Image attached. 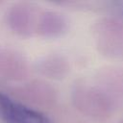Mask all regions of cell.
Masks as SVG:
<instances>
[{"label":"cell","instance_id":"6da1fadb","mask_svg":"<svg viewBox=\"0 0 123 123\" xmlns=\"http://www.w3.org/2000/svg\"><path fill=\"white\" fill-rule=\"evenodd\" d=\"M0 119L4 123H51L41 112L12 99L0 91Z\"/></svg>","mask_w":123,"mask_h":123},{"label":"cell","instance_id":"7a4b0ae2","mask_svg":"<svg viewBox=\"0 0 123 123\" xmlns=\"http://www.w3.org/2000/svg\"><path fill=\"white\" fill-rule=\"evenodd\" d=\"M116 9H117L118 12L123 16V2H119V3H117Z\"/></svg>","mask_w":123,"mask_h":123},{"label":"cell","instance_id":"3957f363","mask_svg":"<svg viewBox=\"0 0 123 123\" xmlns=\"http://www.w3.org/2000/svg\"><path fill=\"white\" fill-rule=\"evenodd\" d=\"M120 123H123V120H122V121H121V122H120Z\"/></svg>","mask_w":123,"mask_h":123}]
</instances>
